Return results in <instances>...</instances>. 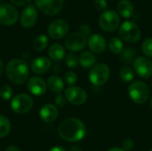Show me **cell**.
<instances>
[{"mask_svg":"<svg viewBox=\"0 0 152 151\" xmlns=\"http://www.w3.org/2000/svg\"><path fill=\"white\" fill-rule=\"evenodd\" d=\"M119 76H120V78L123 82L130 83L131 81H133V79L134 77V72L130 67L126 66V67H123L121 69Z\"/></svg>","mask_w":152,"mask_h":151,"instance_id":"27","label":"cell"},{"mask_svg":"<svg viewBox=\"0 0 152 151\" xmlns=\"http://www.w3.org/2000/svg\"><path fill=\"white\" fill-rule=\"evenodd\" d=\"M36 5L46 15L58 14L64 4V0H35Z\"/></svg>","mask_w":152,"mask_h":151,"instance_id":"8","label":"cell"},{"mask_svg":"<svg viewBox=\"0 0 152 151\" xmlns=\"http://www.w3.org/2000/svg\"><path fill=\"white\" fill-rule=\"evenodd\" d=\"M94 6L99 11H106L108 7V3L106 0H95L94 1Z\"/></svg>","mask_w":152,"mask_h":151,"instance_id":"33","label":"cell"},{"mask_svg":"<svg viewBox=\"0 0 152 151\" xmlns=\"http://www.w3.org/2000/svg\"><path fill=\"white\" fill-rule=\"evenodd\" d=\"M55 103L59 106V107H63L66 103V98L61 95V94H58L55 98Z\"/></svg>","mask_w":152,"mask_h":151,"instance_id":"35","label":"cell"},{"mask_svg":"<svg viewBox=\"0 0 152 151\" xmlns=\"http://www.w3.org/2000/svg\"><path fill=\"white\" fill-rule=\"evenodd\" d=\"M18 20L17 10L9 4H0V24L13 25Z\"/></svg>","mask_w":152,"mask_h":151,"instance_id":"9","label":"cell"},{"mask_svg":"<svg viewBox=\"0 0 152 151\" xmlns=\"http://www.w3.org/2000/svg\"><path fill=\"white\" fill-rule=\"evenodd\" d=\"M128 94L134 103L143 104L150 97V89L145 83L142 81H134L128 86Z\"/></svg>","mask_w":152,"mask_h":151,"instance_id":"3","label":"cell"},{"mask_svg":"<svg viewBox=\"0 0 152 151\" xmlns=\"http://www.w3.org/2000/svg\"><path fill=\"white\" fill-rule=\"evenodd\" d=\"M31 0H11L12 4H13L16 6H24L27 5Z\"/></svg>","mask_w":152,"mask_h":151,"instance_id":"36","label":"cell"},{"mask_svg":"<svg viewBox=\"0 0 152 151\" xmlns=\"http://www.w3.org/2000/svg\"><path fill=\"white\" fill-rule=\"evenodd\" d=\"M109 49L114 54H121L124 50V44L120 38L117 36H113L109 41Z\"/></svg>","mask_w":152,"mask_h":151,"instance_id":"23","label":"cell"},{"mask_svg":"<svg viewBox=\"0 0 152 151\" xmlns=\"http://www.w3.org/2000/svg\"><path fill=\"white\" fill-rule=\"evenodd\" d=\"M108 151H125L123 149H119V148H112Z\"/></svg>","mask_w":152,"mask_h":151,"instance_id":"41","label":"cell"},{"mask_svg":"<svg viewBox=\"0 0 152 151\" xmlns=\"http://www.w3.org/2000/svg\"><path fill=\"white\" fill-rule=\"evenodd\" d=\"M66 100L73 105L79 106L86 102L87 99L86 92L78 86H69L65 91Z\"/></svg>","mask_w":152,"mask_h":151,"instance_id":"10","label":"cell"},{"mask_svg":"<svg viewBox=\"0 0 152 151\" xmlns=\"http://www.w3.org/2000/svg\"><path fill=\"white\" fill-rule=\"evenodd\" d=\"M87 44V37L80 32H74L70 34L65 40V46L68 50L72 52H78L82 50Z\"/></svg>","mask_w":152,"mask_h":151,"instance_id":"11","label":"cell"},{"mask_svg":"<svg viewBox=\"0 0 152 151\" xmlns=\"http://www.w3.org/2000/svg\"><path fill=\"white\" fill-rule=\"evenodd\" d=\"M88 46L94 53H102L107 46L106 39L100 34H94L88 38Z\"/></svg>","mask_w":152,"mask_h":151,"instance_id":"16","label":"cell"},{"mask_svg":"<svg viewBox=\"0 0 152 151\" xmlns=\"http://www.w3.org/2000/svg\"><path fill=\"white\" fill-rule=\"evenodd\" d=\"M33 106V99L25 93L14 96L11 101V109L17 114H25L31 109Z\"/></svg>","mask_w":152,"mask_h":151,"instance_id":"7","label":"cell"},{"mask_svg":"<svg viewBox=\"0 0 152 151\" xmlns=\"http://www.w3.org/2000/svg\"><path fill=\"white\" fill-rule=\"evenodd\" d=\"M4 151H20V149L18 148V147H16V146H10V147H8L6 150Z\"/></svg>","mask_w":152,"mask_h":151,"instance_id":"38","label":"cell"},{"mask_svg":"<svg viewBox=\"0 0 152 151\" xmlns=\"http://www.w3.org/2000/svg\"><path fill=\"white\" fill-rule=\"evenodd\" d=\"M69 31V24L64 20H55L48 27L47 33L53 39L64 37Z\"/></svg>","mask_w":152,"mask_h":151,"instance_id":"12","label":"cell"},{"mask_svg":"<svg viewBox=\"0 0 152 151\" xmlns=\"http://www.w3.org/2000/svg\"><path fill=\"white\" fill-rule=\"evenodd\" d=\"M118 12L123 18H130L134 12L133 4L129 0H120L118 4Z\"/></svg>","mask_w":152,"mask_h":151,"instance_id":"21","label":"cell"},{"mask_svg":"<svg viewBox=\"0 0 152 151\" xmlns=\"http://www.w3.org/2000/svg\"><path fill=\"white\" fill-rule=\"evenodd\" d=\"M3 71H4V64H3V61L0 60V75L2 74Z\"/></svg>","mask_w":152,"mask_h":151,"instance_id":"40","label":"cell"},{"mask_svg":"<svg viewBox=\"0 0 152 151\" xmlns=\"http://www.w3.org/2000/svg\"><path fill=\"white\" fill-rule=\"evenodd\" d=\"M66 64L70 69H76L79 64V58L73 53H69L65 57Z\"/></svg>","mask_w":152,"mask_h":151,"instance_id":"28","label":"cell"},{"mask_svg":"<svg viewBox=\"0 0 152 151\" xmlns=\"http://www.w3.org/2000/svg\"><path fill=\"white\" fill-rule=\"evenodd\" d=\"M150 105H151V108L152 109V99L151 100V102H150Z\"/></svg>","mask_w":152,"mask_h":151,"instance_id":"42","label":"cell"},{"mask_svg":"<svg viewBox=\"0 0 152 151\" xmlns=\"http://www.w3.org/2000/svg\"><path fill=\"white\" fill-rule=\"evenodd\" d=\"M64 79H65V82H66L69 85L72 86V85H75L76 82L77 81V76L76 73H74V72H72V71H69V72H67V73L65 74Z\"/></svg>","mask_w":152,"mask_h":151,"instance_id":"31","label":"cell"},{"mask_svg":"<svg viewBox=\"0 0 152 151\" xmlns=\"http://www.w3.org/2000/svg\"><path fill=\"white\" fill-rule=\"evenodd\" d=\"M134 146V141L132 139H129V138L124 140L123 142H122V149L125 151H129L133 150Z\"/></svg>","mask_w":152,"mask_h":151,"instance_id":"32","label":"cell"},{"mask_svg":"<svg viewBox=\"0 0 152 151\" xmlns=\"http://www.w3.org/2000/svg\"><path fill=\"white\" fill-rule=\"evenodd\" d=\"M49 151H66L65 149L63 147H61V146H56V147H53Z\"/></svg>","mask_w":152,"mask_h":151,"instance_id":"37","label":"cell"},{"mask_svg":"<svg viewBox=\"0 0 152 151\" xmlns=\"http://www.w3.org/2000/svg\"><path fill=\"white\" fill-rule=\"evenodd\" d=\"M11 130V124L9 119L3 116L0 115V138H4L6 137Z\"/></svg>","mask_w":152,"mask_h":151,"instance_id":"25","label":"cell"},{"mask_svg":"<svg viewBox=\"0 0 152 151\" xmlns=\"http://www.w3.org/2000/svg\"><path fill=\"white\" fill-rule=\"evenodd\" d=\"M46 85L50 91H52L53 93H58V94L61 93L64 89V83H63L62 79L57 76H51L47 79Z\"/></svg>","mask_w":152,"mask_h":151,"instance_id":"20","label":"cell"},{"mask_svg":"<svg viewBox=\"0 0 152 151\" xmlns=\"http://www.w3.org/2000/svg\"><path fill=\"white\" fill-rule=\"evenodd\" d=\"M47 44H48V38L45 35H39L34 39V44H33L34 48L38 52L45 50Z\"/></svg>","mask_w":152,"mask_h":151,"instance_id":"26","label":"cell"},{"mask_svg":"<svg viewBox=\"0 0 152 151\" xmlns=\"http://www.w3.org/2000/svg\"><path fill=\"white\" fill-rule=\"evenodd\" d=\"M58 113L59 112H58V109L56 108V106L51 103H47V104H45L41 108L39 111V116H40V118L45 123H52L57 118Z\"/></svg>","mask_w":152,"mask_h":151,"instance_id":"18","label":"cell"},{"mask_svg":"<svg viewBox=\"0 0 152 151\" xmlns=\"http://www.w3.org/2000/svg\"><path fill=\"white\" fill-rule=\"evenodd\" d=\"M110 76V68L105 63L95 64L89 72L90 82L95 86H102L105 85Z\"/></svg>","mask_w":152,"mask_h":151,"instance_id":"4","label":"cell"},{"mask_svg":"<svg viewBox=\"0 0 152 151\" xmlns=\"http://www.w3.org/2000/svg\"><path fill=\"white\" fill-rule=\"evenodd\" d=\"M79 32H80L82 35H84L85 36L87 37L88 36L91 35L92 29H91V28H90L89 25H87V24H83V25H81L80 28H79Z\"/></svg>","mask_w":152,"mask_h":151,"instance_id":"34","label":"cell"},{"mask_svg":"<svg viewBox=\"0 0 152 151\" xmlns=\"http://www.w3.org/2000/svg\"><path fill=\"white\" fill-rule=\"evenodd\" d=\"M37 20V10L34 4H28L22 11L20 15V24L25 28H32Z\"/></svg>","mask_w":152,"mask_h":151,"instance_id":"14","label":"cell"},{"mask_svg":"<svg viewBox=\"0 0 152 151\" xmlns=\"http://www.w3.org/2000/svg\"><path fill=\"white\" fill-rule=\"evenodd\" d=\"M136 50L133 47H127L123 50L120 54V60L126 64H130L136 59Z\"/></svg>","mask_w":152,"mask_h":151,"instance_id":"24","label":"cell"},{"mask_svg":"<svg viewBox=\"0 0 152 151\" xmlns=\"http://www.w3.org/2000/svg\"><path fill=\"white\" fill-rule=\"evenodd\" d=\"M59 135L61 139L69 142H79L86 134L85 124L78 118L69 117L61 123L58 129Z\"/></svg>","mask_w":152,"mask_h":151,"instance_id":"1","label":"cell"},{"mask_svg":"<svg viewBox=\"0 0 152 151\" xmlns=\"http://www.w3.org/2000/svg\"><path fill=\"white\" fill-rule=\"evenodd\" d=\"M120 19L118 13L112 9L104 11L99 18V25L102 29L107 32H112L119 26Z\"/></svg>","mask_w":152,"mask_h":151,"instance_id":"6","label":"cell"},{"mask_svg":"<svg viewBox=\"0 0 152 151\" xmlns=\"http://www.w3.org/2000/svg\"><path fill=\"white\" fill-rule=\"evenodd\" d=\"M119 35L123 40L127 43H136L141 38V30L139 27L131 20L124 21L119 28Z\"/></svg>","mask_w":152,"mask_h":151,"instance_id":"5","label":"cell"},{"mask_svg":"<svg viewBox=\"0 0 152 151\" xmlns=\"http://www.w3.org/2000/svg\"><path fill=\"white\" fill-rule=\"evenodd\" d=\"M48 54L50 58L54 61H61L66 57L64 47L60 44H53L50 46Z\"/></svg>","mask_w":152,"mask_h":151,"instance_id":"19","label":"cell"},{"mask_svg":"<svg viewBox=\"0 0 152 151\" xmlns=\"http://www.w3.org/2000/svg\"><path fill=\"white\" fill-rule=\"evenodd\" d=\"M6 76L8 79L16 85L26 82L28 77V66L27 62L20 59H13L6 65Z\"/></svg>","mask_w":152,"mask_h":151,"instance_id":"2","label":"cell"},{"mask_svg":"<svg viewBox=\"0 0 152 151\" xmlns=\"http://www.w3.org/2000/svg\"><path fill=\"white\" fill-rule=\"evenodd\" d=\"M52 66L51 60L45 56L36 58L31 62V69L34 73L41 75L46 73Z\"/></svg>","mask_w":152,"mask_h":151,"instance_id":"17","label":"cell"},{"mask_svg":"<svg viewBox=\"0 0 152 151\" xmlns=\"http://www.w3.org/2000/svg\"><path fill=\"white\" fill-rule=\"evenodd\" d=\"M12 90L10 87V85H4L0 87V96L4 101H9L12 98Z\"/></svg>","mask_w":152,"mask_h":151,"instance_id":"29","label":"cell"},{"mask_svg":"<svg viewBox=\"0 0 152 151\" xmlns=\"http://www.w3.org/2000/svg\"><path fill=\"white\" fill-rule=\"evenodd\" d=\"M142 53L147 56V57H151L152 58V38H147L142 45Z\"/></svg>","mask_w":152,"mask_h":151,"instance_id":"30","label":"cell"},{"mask_svg":"<svg viewBox=\"0 0 152 151\" xmlns=\"http://www.w3.org/2000/svg\"><path fill=\"white\" fill-rule=\"evenodd\" d=\"M27 87L28 91L36 96H41L45 94L47 89L45 82L38 77H32L30 79H28Z\"/></svg>","mask_w":152,"mask_h":151,"instance_id":"15","label":"cell"},{"mask_svg":"<svg viewBox=\"0 0 152 151\" xmlns=\"http://www.w3.org/2000/svg\"><path fill=\"white\" fill-rule=\"evenodd\" d=\"M150 151H152V150H150Z\"/></svg>","mask_w":152,"mask_h":151,"instance_id":"43","label":"cell"},{"mask_svg":"<svg viewBox=\"0 0 152 151\" xmlns=\"http://www.w3.org/2000/svg\"><path fill=\"white\" fill-rule=\"evenodd\" d=\"M151 86H152V83H151Z\"/></svg>","mask_w":152,"mask_h":151,"instance_id":"44","label":"cell"},{"mask_svg":"<svg viewBox=\"0 0 152 151\" xmlns=\"http://www.w3.org/2000/svg\"><path fill=\"white\" fill-rule=\"evenodd\" d=\"M70 151H81V150L78 146H72L70 148Z\"/></svg>","mask_w":152,"mask_h":151,"instance_id":"39","label":"cell"},{"mask_svg":"<svg viewBox=\"0 0 152 151\" xmlns=\"http://www.w3.org/2000/svg\"><path fill=\"white\" fill-rule=\"evenodd\" d=\"M135 72L142 78H149L152 76V62L148 58L140 56L134 61Z\"/></svg>","mask_w":152,"mask_h":151,"instance_id":"13","label":"cell"},{"mask_svg":"<svg viewBox=\"0 0 152 151\" xmlns=\"http://www.w3.org/2000/svg\"><path fill=\"white\" fill-rule=\"evenodd\" d=\"M95 62H96L95 56L91 52H84L79 56V64L85 69L93 68Z\"/></svg>","mask_w":152,"mask_h":151,"instance_id":"22","label":"cell"}]
</instances>
